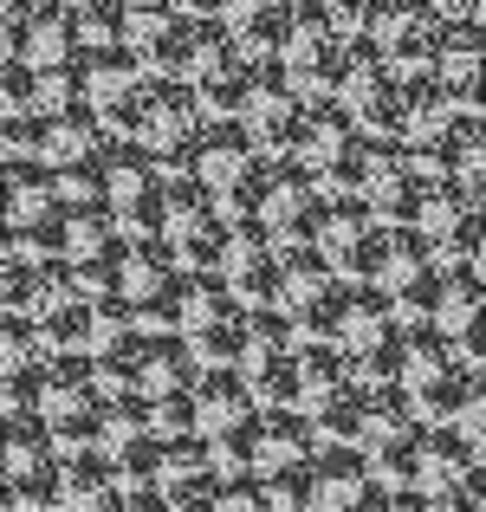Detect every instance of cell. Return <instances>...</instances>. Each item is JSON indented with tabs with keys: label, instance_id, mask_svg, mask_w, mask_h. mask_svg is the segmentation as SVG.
Instances as JSON below:
<instances>
[{
	"label": "cell",
	"instance_id": "1",
	"mask_svg": "<svg viewBox=\"0 0 486 512\" xmlns=\"http://www.w3.org/2000/svg\"><path fill=\"white\" fill-rule=\"evenodd\" d=\"M201 130H208L201 91L188 85V78H162V72L143 78V91L130 98V111L117 117V137H137L143 150H156L175 175L188 169V150H195Z\"/></svg>",
	"mask_w": 486,
	"mask_h": 512
},
{
	"label": "cell",
	"instance_id": "35",
	"mask_svg": "<svg viewBox=\"0 0 486 512\" xmlns=\"http://www.w3.org/2000/svg\"><path fill=\"white\" fill-rule=\"evenodd\" d=\"M221 487H227V474H221V467H208V474L175 480L169 500H175V512H214V506H221Z\"/></svg>",
	"mask_w": 486,
	"mask_h": 512
},
{
	"label": "cell",
	"instance_id": "15",
	"mask_svg": "<svg viewBox=\"0 0 486 512\" xmlns=\"http://www.w3.org/2000/svg\"><path fill=\"white\" fill-rule=\"evenodd\" d=\"M292 13H299V0H221V20L247 59H279Z\"/></svg>",
	"mask_w": 486,
	"mask_h": 512
},
{
	"label": "cell",
	"instance_id": "27",
	"mask_svg": "<svg viewBox=\"0 0 486 512\" xmlns=\"http://www.w3.org/2000/svg\"><path fill=\"white\" fill-rule=\"evenodd\" d=\"M422 435H428V422H415V428H402L396 441H383V448L370 454L376 487H422Z\"/></svg>",
	"mask_w": 486,
	"mask_h": 512
},
{
	"label": "cell",
	"instance_id": "19",
	"mask_svg": "<svg viewBox=\"0 0 486 512\" xmlns=\"http://www.w3.org/2000/svg\"><path fill=\"white\" fill-rule=\"evenodd\" d=\"M234 312H247L240 305V292H234V279L227 273H182V286H175V331H208V325H221V318H234Z\"/></svg>",
	"mask_w": 486,
	"mask_h": 512
},
{
	"label": "cell",
	"instance_id": "20",
	"mask_svg": "<svg viewBox=\"0 0 486 512\" xmlns=\"http://www.w3.org/2000/svg\"><path fill=\"white\" fill-rule=\"evenodd\" d=\"M59 208V175L39 156H7V227H39Z\"/></svg>",
	"mask_w": 486,
	"mask_h": 512
},
{
	"label": "cell",
	"instance_id": "9",
	"mask_svg": "<svg viewBox=\"0 0 486 512\" xmlns=\"http://www.w3.org/2000/svg\"><path fill=\"white\" fill-rule=\"evenodd\" d=\"M78 78H85V104L117 130V117H124L130 98L143 91L150 65H143L137 52L124 46V39H117V46H85V59H78Z\"/></svg>",
	"mask_w": 486,
	"mask_h": 512
},
{
	"label": "cell",
	"instance_id": "26",
	"mask_svg": "<svg viewBox=\"0 0 486 512\" xmlns=\"http://www.w3.org/2000/svg\"><path fill=\"white\" fill-rule=\"evenodd\" d=\"M137 435H156V402L143 389H124V396H104V448H130Z\"/></svg>",
	"mask_w": 486,
	"mask_h": 512
},
{
	"label": "cell",
	"instance_id": "30",
	"mask_svg": "<svg viewBox=\"0 0 486 512\" xmlns=\"http://www.w3.org/2000/svg\"><path fill=\"white\" fill-rule=\"evenodd\" d=\"M137 344H143V331H130V338H117V344H104V350H91V376H98V396H124V389H143V383H137Z\"/></svg>",
	"mask_w": 486,
	"mask_h": 512
},
{
	"label": "cell",
	"instance_id": "40",
	"mask_svg": "<svg viewBox=\"0 0 486 512\" xmlns=\"http://www.w3.org/2000/svg\"><path fill=\"white\" fill-rule=\"evenodd\" d=\"M91 512H124V493H117V500H104V506H91Z\"/></svg>",
	"mask_w": 486,
	"mask_h": 512
},
{
	"label": "cell",
	"instance_id": "41",
	"mask_svg": "<svg viewBox=\"0 0 486 512\" xmlns=\"http://www.w3.org/2000/svg\"><path fill=\"white\" fill-rule=\"evenodd\" d=\"M474 111H486V85H480V98H474Z\"/></svg>",
	"mask_w": 486,
	"mask_h": 512
},
{
	"label": "cell",
	"instance_id": "38",
	"mask_svg": "<svg viewBox=\"0 0 486 512\" xmlns=\"http://www.w3.org/2000/svg\"><path fill=\"white\" fill-rule=\"evenodd\" d=\"M344 512H383V493H363L357 506H344Z\"/></svg>",
	"mask_w": 486,
	"mask_h": 512
},
{
	"label": "cell",
	"instance_id": "34",
	"mask_svg": "<svg viewBox=\"0 0 486 512\" xmlns=\"http://www.w3.org/2000/svg\"><path fill=\"white\" fill-rule=\"evenodd\" d=\"M435 305H441V266H428V273H415L409 286H396L402 325H435Z\"/></svg>",
	"mask_w": 486,
	"mask_h": 512
},
{
	"label": "cell",
	"instance_id": "31",
	"mask_svg": "<svg viewBox=\"0 0 486 512\" xmlns=\"http://www.w3.org/2000/svg\"><path fill=\"white\" fill-rule=\"evenodd\" d=\"M266 506H273V512H305V506H318L312 454H305V461H286V467H273V474H266Z\"/></svg>",
	"mask_w": 486,
	"mask_h": 512
},
{
	"label": "cell",
	"instance_id": "7",
	"mask_svg": "<svg viewBox=\"0 0 486 512\" xmlns=\"http://www.w3.org/2000/svg\"><path fill=\"white\" fill-rule=\"evenodd\" d=\"M260 163H266V150L253 143V130L240 124V117H208V130L195 137V150H188V169H182V175L208 182L214 201H227Z\"/></svg>",
	"mask_w": 486,
	"mask_h": 512
},
{
	"label": "cell",
	"instance_id": "25",
	"mask_svg": "<svg viewBox=\"0 0 486 512\" xmlns=\"http://www.w3.org/2000/svg\"><path fill=\"white\" fill-rule=\"evenodd\" d=\"M318 448H363V383H344L337 396H324L312 409Z\"/></svg>",
	"mask_w": 486,
	"mask_h": 512
},
{
	"label": "cell",
	"instance_id": "36",
	"mask_svg": "<svg viewBox=\"0 0 486 512\" xmlns=\"http://www.w3.org/2000/svg\"><path fill=\"white\" fill-rule=\"evenodd\" d=\"M376 493H383V512H435L428 487H376Z\"/></svg>",
	"mask_w": 486,
	"mask_h": 512
},
{
	"label": "cell",
	"instance_id": "14",
	"mask_svg": "<svg viewBox=\"0 0 486 512\" xmlns=\"http://www.w3.org/2000/svg\"><path fill=\"white\" fill-rule=\"evenodd\" d=\"M195 376H201V357H195V338H188V331H150V325H143V344H137V383H143V396L195 389Z\"/></svg>",
	"mask_w": 486,
	"mask_h": 512
},
{
	"label": "cell",
	"instance_id": "18",
	"mask_svg": "<svg viewBox=\"0 0 486 512\" xmlns=\"http://www.w3.org/2000/svg\"><path fill=\"white\" fill-rule=\"evenodd\" d=\"M59 487H65V512H91L104 500H117V454L111 448H65L59 454Z\"/></svg>",
	"mask_w": 486,
	"mask_h": 512
},
{
	"label": "cell",
	"instance_id": "17",
	"mask_svg": "<svg viewBox=\"0 0 486 512\" xmlns=\"http://www.w3.org/2000/svg\"><path fill=\"white\" fill-rule=\"evenodd\" d=\"M312 474H318V512H344V506H357L363 493H376L370 448H318Z\"/></svg>",
	"mask_w": 486,
	"mask_h": 512
},
{
	"label": "cell",
	"instance_id": "2",
	"mask_svg": "<svg viewBox=\"0 0 486 512\" xmlns=\"http://www.w3.org/2000/svg\"><path fill=\"white\" fill-rule=\"evenodd\" d=\"M305 454H318V435H312L305 409H266L260 402L247 422L214 435V467L221 474H273V467L305 461Z\"/></svg>",
	"mask_w": 486,
	"mask_h": 512
},
{
	"label": "cell",
	"instance_id": "33",
	"mask_svg": "<svg viewBox=\"0 0 486 512\" xmlns=\"http://www.w3.org/2000/svg\"><path fill=\"white\" fill-rule=\"evenodd\" d=\"M240 350H247V312H234V318H221V325L195 331L201 370H208V363H240Z\"/></svg>",
	"mask_w": 486,
	"mask_h": 512
},
{
	"label": "cell",
	"instance_id": "5",
	"mask_svg": "<svg viewBox=\"0 0 486 512\" xmlns=\"http://www.w3.org/2000/svg\"><path fill=\"white\" fill-rule=\"evenodd\" d=\"M7 59H26L33 72L85 59V26L65 0H7Z\"/></svg>",
	"mask_w": 486,
	"mask_h": 512
},
{
	"label": "cell",
	"instance_id": "42",
	"mask_svg": "<svg viewBox=\"0 0 486 512\" xmlns=\"http://www.w3.org/2000/svg\"><path fill=\"white\" fill-rule=\"evenodd\" d=\"M305 512H318V506H305Z\"/></svg>",
	"mask_w": 486,
	"mask_h": 512
},
{
	"label": "cell",
	"instance_id": "12",
	"mask_svg": "<svg viewBox=\"0 0 486 512\" xmlns=\"http://www.w3.org/2000/svg\"><path fill=\"white\" fill-rule=\"evenodd\" d=\"M260 409V396H253L247 370L240 363H208V370L195 376V428L201 435H227L234 422H247V415Z\"/></svg>",
	"mask_w": 486,
	"mask_h": 512
},
{
	"label": "cell",
	"instance_id": "28",
	"mask_svg": "<svg viewBox=\"0 0 486 512\" xmlns=\"http://www.w3.org/2000/svg\"><path fill=\"white\" fill-rule=\"evenodd\" d=\"M169 474V441L162 435H137L130 448H117V487L137 493V487H162Z\"/></svg>",
	"mask_w": 486,
	"mask_h": 512
},
{
	"label": "cell",
	"instance_id": "21",
	"mask_svg": "<svg viewBox=\"0 0 486 512\" xmlns=\"http://www.w3.org/2000/svg\"><path fill=\"white\" fill-rule=\"evenodd\" d=\"M474 467H480V448H474V435H467V428L428 422V435H422V487L428 493H448L454 480H467Z\"/></svg>",
	"mask_w": 486,
	"mask_h": 512
},
{
	"label": "cell",
	"instance_id": "4",
	"mask_svg": "<svg viewBox=\"0 0 486 512\" xmlns=\"http://www.w3.org/2000/svg\"><path fill=\"white\" fill-rule=\"evenodd\" d=\"M344 59H350V33L331 20V7H324V0H299V13H292V26H286V46H279L286 78L305 98H331Z\"/></svg>",
	"mask_w": 486,
	"mask_h": 512
},
{
	"label": "cell",
	"instance_id": "10",
	"mask_svg": "<svg viewBox=\"0 0 486 512\" xmlns=\"http://www.w3.org/2000/svg\"><path fill=\"white\" fill-rule=\"evenodd\" d=\"M428 72L474 104L480 85H486V20H474V13H448V26H441V39H435V65H428Z\"/></svg>",
	"mask_w": 486,
	"mask_h": 512
},
{
	"label": "cell",
	"instance_id": "39",
	"mask_svg": "<svg viewBox=\"0 0 486 512\" xmlns=\"http://www.w3.org/2000/svg\"><path fill=\"white\" fill-rule=\"evenodd\" d=\"M467 435H474V448H480V461H486V422H480V428H467Z\"/></svg>",
	"mask_w": 486,
	"mask_h": 512
},
{
	"label": "cell",
	"instance_id": "32",
	"mask_svg": "<svg viewBox=\"0 0 486 512\" xmlns=\"http://www.w3.org/2000/svg\"><path fill=\"white\" fill-rule=\"evenodd\" d=\"M350 363H357V383H402V325L389 331V338H376V344H363V350H350Z\"/></svg>",
	"mask_w": 486,
	"mask_h": 512
},
{
	"label": "cell",
	"instance_id": "11",
	"mask_svg": "<svg viewBox=\"0 0 486 512\" xmlns=\"http://www.w3.org/2000/svg\"><path fill=\"white\" fill-rule=\"evenodd\" d=\"M402 325L396 312V292L389 286H370V279H337V344L344 350H363L376 338Z\"/></svg>",
	"mask_w": 486,
	"mask_h": 512
},
{
	"label": "cell",
	"instance_id": "3",
	"mask_svg": "<svg viewBox=\"0 0 486 512\" xmlns=\"http://www.w3.org/2000/svg\"><path fill=\"white\" fill-rule=\"evenodd\" d=\"M402 91H409V72H402L376 39H350V59H344V72H337L331 98L344 104L370 137H402Z\"/></svg>",
	"mask_w": 486,
	"mask_h": 512
},
{
	"label": "cell",
	"instance_id": "23",
	"mask_svg": "<svg viewBox=\"0 0 486 512\" xmlns=\"http://www.w3.org/2000/svg\"><path fill=\"white\" fill-rule=\"evenodd\" d=\"M292 363H299V402H305V415H312L324 396H337L344 383H357V363H350L344 344H299V350H292Z\"/></svg>",
	"mask_w": 486,
	"mask_h": 512
},
{
	"label": "cell",
	"instance_id": "29",
	"mask_svg": "<svg viewBox=\"0 0 486 512\" xmlns=\"http://www.w3.org/2000/svg\"><path fill=\"white\" fill-rule=\"evenodd\" d=\"M7 512H65V487H59V461L7 474Z\"/></svg>",
	"mask_w": 486,
	"mask_h": 512
},
{
	"label": "cell",
	"instance_id": "24",
	"mask_svg": "<svg viewBox=\"0 0 486 512\" xmlns=\"http://www.w3.org/2000/svg\"><path fill=\"white\" fill-rule=\"evenodd\" d=\"M402 383L409 389H422V383H435L441 370H454L461 363V344H454V331L448 325H402Z\"/></svg>",
	"mask_w": 486,
	"mask_h": 512
},
{
	"label": "cell",
	"instance_id": "22",
	"mask_svg": "<svg viewBox=\"0 0 486 512\" xmlns=\"http://www.w3.org/2000/svg\"><path fill=\"white\" fill-rule=\"evenodd\" d=\"M182 20H188L182 0H124V46L143 65H156V52L182 33Z\"/></svg>",
	"mask_w": 486,
	"mask_h": 512
},
{
	"label": "cell",
	"instance_id": "8",
	"mask_svg": "<svg viewBox=\"0 0 486 512\" xmlns=\"http://www.w3.org/2000/svg\"><path fill=\"white\" fill-rule=\"evenodd\" d=\"M448 26V13L435 0H383L370 20V39L402 65V72H428L435 65V39Z\"/></svg>",
	"mask_w": 486,
	"mask_h": 512
},
{
	"label": "cell",
	"instance_id": "13",
	"mask_svg": "<svg viewBox=\"0 0 486 512\" xmlns=\"http://www.w3.org/2000/svg\"><path fill=\"white\" fill-rule=\"evenodd\" d=\"M461 111H467L461 91H448L435 72H409V91H402V143L435 150V143L454 130V117H461Z\"/></svg>",
	"mask_w": 486,
	"mask_h": 512
},
{
	"label": "cell",
	"instance_id": "16",
	"mask_svg": "<svg viewBox=\"0 0 486 512\" xmlns=\"http://www.w3.org/2000/svg\"><path fill=\"white\" fill-rule=\"evenodd\" d=\"M415 156H422L435 175H461V182L486 201V111H474V104H467V111L454 117L448 137H441L435 150H415Z\"/></svg>",
	"mask_w": 486,
	"mask_h": 512
},
{
	"label": "cell",
	"instance_id": "6",
	"mask_svg": "<svg viewBox=\"0 0 486 512\" xmlns=\"http://www.w3.org/2000/svg\"><path fill=\"white\" fill-rule=\"evenodd\" d=\"M299 117H305V91L286 78V65L279 59H253L247 98H240V124L253 130V143H260L266 156H292Z\"/></svg>",
	"mask_w": 486,
	"mask_h": 512
},
{
	"label": "cell",
	"instance_id": "37",
	"mask_svg": "<svg viewBox=\"0 0 486 512\" xmlns=\"http://www.w3.org/2000/svg\"><path fill=\"white\" fill-rule=\"evenodd\" d=\"M454 344H461V357H474V363H486V312L474 318V325H461V331H454Z\"/></svg>",
	"mask_w": 486,
	"mask_h": 512
}]
</instances>
